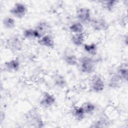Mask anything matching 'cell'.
<instances>
[{"label": "cell", "instance_id": "12", "mask_svg": "<svg viewBox=\"0 0 128 128\" xmlns=\"http://www.w3.org/2000/svg\"><path fill=\"white\" fill-rule=\"evenodd\" d=\"M38 43L42 46L52 49L55 46V42L51 34H46L38 40Z\"/></svg>", "mask_w": 128, "mask_h": 128}, {"label": "cell", "instance_id": "7", "mask_svg": "<svg viewBox=\"0 0 128 128\" xmlns=\"http://www.w3.org/2000/svg\"><path fill=\"white\" fill-rule=\"evenodd\" d=\"M90 24L92 28L96 32L106 31L109 27L108 22L105 18L102 16L92 18Z\"/></svg>", "mask_w": 128, "mask_h": 128}, {"label": "cell", "instance_id": "13", "mask_svg": "<svg viewBox=\"0 0 128 128\" xmlns=\"http://www.w3.org/2000/svg\"><path fill=\"white\" fill-rule=\"evenodd\" d=\"M54 85L60 89H64L68 86V82L65 76L60 74H56L52 78Z\"/></svg>", "mask_w": 128, "mask_h": 128}, {"label": "cell", "instance_id": "4", "mask_svg": "<svg viewBox=\"0 0 128 128\" xmlns=\"http://www.w3.org/2000/svg\"><path fill=\"white\" fill-rule=\"evenodd\" d=\"M7 48L12 52H18L23 48L22 38L17 34H12L10 36L6 42Z\"/></svg>", "mask_w": 128, "mask_h": 128}, {"label": "cell", "instance_id": "1", "mask_svg": "<svg viewBox=\"0 0 128 128\" xmlns=\"http://www.w3.org/2000/svg\"><path fill=\"white\" fill-rule=\"evenodd\" d=\"M24 119L28 126L41 128L44 126V122L40 114L36 108H32L26 112L24 114Z\"/></svg>", "mask_w": 128, "mask_h": 128}, {"label": "cell", "instance_id": "22", "mask_svg": "<svg viewBox=\"0 0 128 128\" xmlns=\"http://www.w3.org/2000/svg\"><path fill=\"white\" fill-rule=\"evenodd\" d=\"M2 24L4 28L12 30L16 28V22L14 18L12 16H6L2 19Z\"/></svg>", "mask_w": 128, "mask_h": 128}, {"label": "cell", "instance_id": "21", "mask_svg": "<svg viewBox=\"0 0 128 128\" xmlns=\"http://www.w3.org/2000/svg\"><path fill=\"white\" fill-rule=\"evenodd\" d=\"M82 46L84 51L89 56L94 57L96 55L98 48L96 43L91 42L89 44H84Z\"/></svg>", "mask_w": 128, "mask_h": 128}, {"label": "cell", "instance_id": "20", "mask_svg": "<svg viewBox=\"0 0 128 128\" xmlns=\"http://www.w3.org/2000/svg\"><path fill=\"white\" fill-rule=\"evenodd\" d=\"M72 44L76 46H80L84 45L85 40V36L84 32L72 34L71 38Z\"/></svg>", "mask_w": 128, "mask_h": 128}, {"label": "cell", "instance_id": "14", "mask_svg": "<svg viewBox=\"0 0 128 128\" xmlns=\"http://www.w3.org/2000/svg\"><path fill=\"white\" fill-rule=\"evenodd\" d=\"M124 83L127 82L128 77V66L127 62L120 64L117 68L116 72Z\"/></svg>", "mask_w": 128, "mask_h": 128}, {"label": "cell", "instance_id": "15", "mask_svg": "<svg viewBox=\"0 0 128 128\" xmlns=\"http://www.w3.org/2000/svg\"><path fill=\"white\" fill-rule=\"evenodd\" d=\"M122 83L124 82L116 72L112 74L108 80L109 88L114 90L120 88Z\"/></svg>", "mask_w": 128, "mask_h": 128}, {"label": "cell", "instance_id": "25", "mask_svg": "<svg viewBox=\"0 0 128 128\" xmlns=\"http://www.w3.org/2000/svg\"><path fill=\"white\" fill-rule=\"evenodd\" d=\"M124 44H126V46L128 45V36L126 34L125 36H124V38L122 39Z\"/></svg>", "mask_w": 128, "mask_h": 128}, {"label": "cell", "instance_id": "24", "mask_svg": "<svg viewBox=\"0 0 128 128\" xmlns=\"http://www.w3.org/2000/svg\"><path fill=\"white\" fill-rule=\"evenodd\" d=\"M69 30L72 34L81 33L84 32V25L80 22L76 21L72 22L69 26Z\"/></svg>", "mask_w": 128, "mask_h": 128}, {"label": "cell", "instance_id": "16", "mask_svg": "<svg viewBox=\"0 0 128 128\" xmlns=\"http://www.w3.org/2000/svg\"><path fill=\"white\" fill-rule=\"evenodd\" d=\"M22 36L23 38L28 40H38L42 37L34 28H28L24 29L22 31Z\"/></svg>", "mask_w": 128, "mask_h": 128}, {"label": "cell", "instance_id": "11", "mask_svg": "<svg viewBox=\"0 0 128 128\" xmlns=\"http://www.w3.org/2000/svg\"><path fill=\"white\" fill-rule=\"evenodd\" d=\"M40 34L41 36L46 34H50L52 27L50 24L46 20H40L34 28Z\"/></svg>", "mask_w": 128, "mask_h": 128}, {"label": "cell", "instance_id": "10", "mask_svg": "<svg viewBox=\"0 0 128 128\" xmlns=\"http://www.w3.org/2000/svg\"><path fill=\"white\" fill-rule=\"evenodd\" d=\"M4 70L8 72H16L20 68V62L18 58L10 59L4 63Z\"/></svg>", "mask_w": 128, "mask_h": 128}, {"label": "cell", "instance_id": "18", "mask_svg": "<svg viewBox=\"0 0 128 128\" xmlns=\"http://www.w3.org/2000/svg\"><path fill=\"white\" fill-rule=\"evenodd\" d=\"M110 122L106 116H102L96 120L90 127L92 128H106L109 126Z\"/></svg>", "mask_w": 128, "mask_h": 128}, {"label": "cell", "instance_id": "23", "mask_svg": "<svg viewBox=\"0 0 128 128\" xmlns=\"http://www.w3.org/2000/svg\"><path fill=\"white\" fill-rule=\"evenodd\" d=\"M81 106L84 109L86 115L92 114L96 110V104L90 101H86L83 102Z\"/></svg>", "mask_w": 128, "mask_h": 128}, {"label": "cell", "instance_id": "17", "mask_svg": "<svg viewBox=\"0 0 128 128\" xmlns=\"http://www.w3.org/2000/svg\"><path fill=\"white\" fill-rule=\"evenodd\" d=\"M70 113L72 116L78 122L83 120L86 116V114L81 106H74L72 108Z\"/></svg>", "mask_w": 128, "mask_h": 128}, {"label": "cell", "instance_id": "19", "mask_svg": "<svg viewBox=\"0 0 128 128\" xmlns=\"http://www.w3.org/2000/svg\"><path fill=\"white\" fill-rule=\"evenodd\" d=\"M102 8L108 12H112L116 8L118 1L115 0H105L99 1Z\"/></svg>", "mask_w": 128, "mask_h": 128}, {"label": "cell", "instance_id": "9", "mask_svg": "<svg viewBox=\"0 0 128 128\" xmlns=\"http://www.w3.org/2000/svg\"><path fill=\"white\" fill-rule=\"evenodd\" d=\"M56 102V98L54 94L48 92H44L42 95L39 104L43 108H48L53 106Z\"/></svg>", "mask_w": 128, "mask_h": 128}, {"label": "cell", "instance_id": "2", "mask_svg": "<svg viewBox=\"0 0 128 128\" xmlns=\"http://www.w3.org/2000/svg\"><path fill=\"white\" fill-rule=\"evenodd\" d=\"M78 66L82 72L90 74H93L96 71V62L93 57L84 56L78 58Z\"/></svg>", "mask_w": 128, "mask_h": 128}, {"label": "cell", "instance_id": "8", "mask_svg": "<svg viewBox=\"0 0 128 128\" xmlns=\"http://www.w3.org/2000/svg\"><path fill=\"white\" fill-rule=\"evenodd\" d=\"M62 58L64 62L68 66H75L78 65V58L74 50L70 48H66L64 50Z\"/></svg>", "mask_w": 128, "mask_h": 128}, {"label": "cell", "instance_id": "6", "mask_svg": "<svg viewBox=\"0 0 128 128\" xmlns=\"http://www.w3.org/2000/svg\"><path fill=\"white\" fill-rule=\"evenodd\" d=\"M11 16L14 18L22 19L28 12V8L26 4L22 2H16L9 10Z\"/></svg>", "mask_w": 128, "mask_h": 128}, {"label": "cell", "instance_id": "3", "mask_svg": "<svg viewBox=\"0 0 128 128\" xmlns=\"http://www.w3.org/2000/svg\"><path fill=\"white\" fill-rule=\"evenodd\" d=\"M90 90L94 93H100L105 88V83L102 78L98 74L92 76L89 80Z\"/></svg>", "mask_w": 128, "mask_h": 128}, {"label": "cell", "instance_id": "5", "mask_svg": "<svg viewBox=\"0 0 128 128\" xmlns=\"http://www.w3.org/2000/svg\"><path fill=\"white\" fill-rule=\"evenodd\" d=\"M76 16L78 21L83 25L90 24L92 19L90 10L86 6L78 8L76 10Z\"/></svg>", "mask_w": 128, "mask_h": 128}]
</instances>
